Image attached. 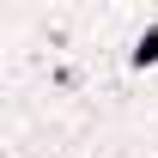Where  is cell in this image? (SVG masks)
<instances>
[{
	"mask_svg": "<svg viewBox=\"0 0 158 158\" xmlns=\"http://www.w3.org/2000/svg\"><path fill=\"white\" fill-rule=\"evenodd\" d=\"M152 61H158V31H146L140 49H134V67H152Z\"/></svg>",
	"mask_w": 158,
	"mask_h": 158,
	"instance_id": "cell-1",
	"label": "cell"
}]
</instances>
